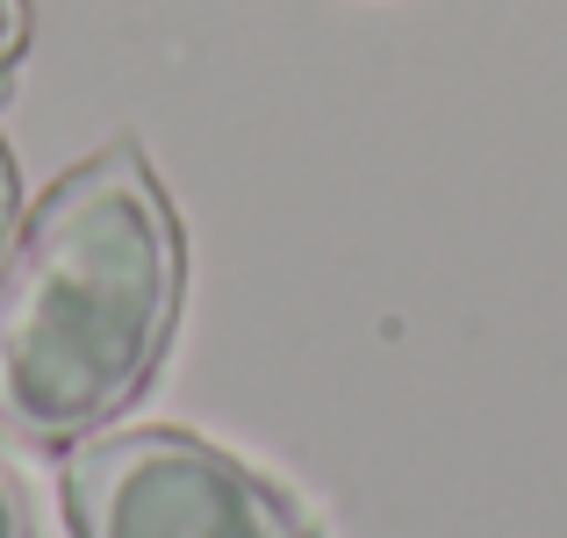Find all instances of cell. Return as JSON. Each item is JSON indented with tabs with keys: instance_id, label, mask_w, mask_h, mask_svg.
I'll use <instances>...</instances> for the list:
<instances>
[{
	"instance_id": "4",
	"label": "cell",
	"mask_w": 567,
	"mask_h": 538,
	"mask_svg": "<svg viewBox=\"0 0 567 538\" xmlns=\"http://www.w3.org/2000/svg\"><path fill=\"white\" fill-rule=\"evenodd\" d=\"M0 538H37V525H29V503H22V488H14L8 467H0Z\"/></svg>"
},
{
	"instance_id": "3",
	"label": "cell",
	"mask_w": 567,
	"mask_h": 538,
	"mask_svg": "<svg viewBox=\"0 0 567 538\" xmlns=\"http://www.w3.org/2000/svg\"><path fill=\"white\" fill-rule=\"evenodd\" d=\"M29 37H37V8H29V0H0V80L22 65Z\"/></svg>"
},
{
	"instance_id": "2",
	"label": "cell",
	"mask_w": 567,
	"mask_h": 538,
	"mask_svg": "<svg viewBox=\"0 0 567 538\" xmlns=\"http://www.w3.org/2000/svg\"><path fill=\"white\" fill-rule=\"evenodd\" d=\"M72 538H317L237 453L173 424L94 431L58 467Z\"/></svg>"
},
{
	"instance_id": "1",
	"label": "cell",
	"mask_w": 567,
	"mask_h": 538,
	"mask_svg": "<svg viewBox=\"0 0 567 538\" xmlns=\"http://www.w3.org/2000/svg\"><path fill=\"white\" fill-rule=\"evenodd\" d=\"M187 302V237L137 144L43 187L0 251V438L72 453L158 381Z\"/></svg>"
},
{
	"instance_id": "5",
	"label": "cell",
	"mask_w": 567,
	"mask_h": 538,
	"mask_svg": "<svg viewBox=\"0 0 567 538\" xmlns=\"http://www.w3.org/2000/svg\"><path fill=\"white\" fill-rule=\"evenodd\" d=\"M14 201H22V179H14V152L0 144V251L14 237Z\"/></svg>"
}]
</instances>
